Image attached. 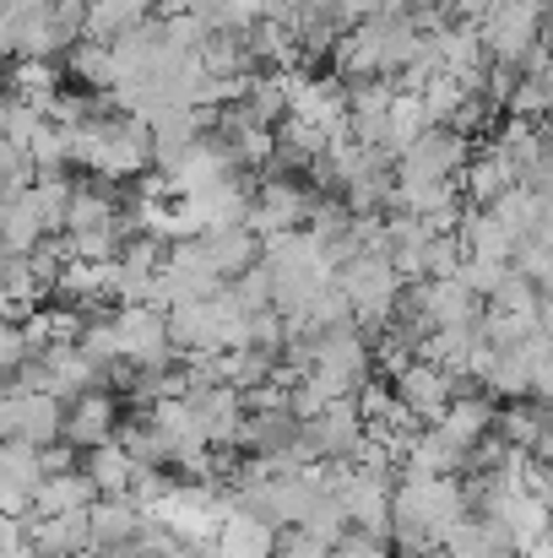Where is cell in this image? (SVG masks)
<instances>
[{
  "label": "cell",
  "instance_id": "cell-1",
  "mask_svg": "<svg viewBox=\"0 0 553 558\" xmlns=\"http://www.w3.org/2000/svg\"><path fill=\"white\" fill-rule=\"evenodd\" d=\"M120 396L109 390V385H93V390H82V396H71L65 401V445H76V450H93V445H104V439H115V428H120Z\"/></svg>",
  "mask_w": 553,
  "mask_h": 558
},
{
  "label": "cell",
  "instance_id": "cell-2",
  "mask_svg": "<svg viewBox=\"0 0 553 558\" xmlns=\"http://www.w3.org/2000/svg\"><path fill=\"white\" fill-rule=\"evenodd\" d=\"M304 434L315 439V450H321L326 461H348V456L359 450V439H364V412H359L353 396H342V401H332L321 417H310Z\"/></svg>",
  "mask_w": 553,
  "mask_h": 558
},
{
  "label": "cell",
  "instance_id": "cell-3",
  "mask_svg": "<svg viewBox=\"0 0 553 558\" xmlns=\"http://www.w3.org/2000/svg\"><path fill=\"white\" fill-rule=\"evenodd\" d=\"M27 537H33V558H76L93 548V526L87 510H65V515H27Z\"/></svg>",
  "mask_w": 553,
  "mask_h": 558
},
{
  "label": "cell",
  "instance_id": "cell-4",
  "mask_svg": "<svg viewBox=\"0 0 553 558\" xmlns=\"http://www.w3.org/2000/svg\"><path fill=\"white\" fill-rule=\"evenodd\" d=\"M11 412H16V434L33 445H55L65 434V396L49 390H11Z\"/></svg>",
  "mask_w": 553,
  "mask_h": 558
},
{
  "label": "cell",
  "instance_id": "cell-5",
  "mask_svg": "<svg viewBox=\"0 0 553 558\" xmlns=\"http://www.w3.org/2000/svg\"><path fill=\"white\" fill-rule=\"evenodd\" d=\"M87 526H93V548H125L142 532V510L131 505V494H98L87 505Z\"/></svg>",
  "mask_w": 553,
  "mask_h": 558
},
{
  "label": "cell",
  "instance_id": "cell-6",
  "mask_svg": "<svg viewBox=\"0 0 553 558\" xmlns=\"http://www.w3.org/2000/svg\"><path fill=\"white\" fill-rule=\"evenodd\" d=\"M494 417H500V401H494L489 390H461V396H450V407H445L440 428L472 450L478 439H489V434H494Z\"/></svg>",
  "mask_w": 553,
  "mask_h": 558
},
{
  "label": "cell",
  "instance_id": "cell-7",
  "mask_svg": "<svg viewBox=\"0 0 553 558\" xmlns=\"http://www.w3.org/2000/svg\"><path fill=\"white\" fill-rule=\"evenodd\" d=\"M93 499H98V483H93V477H87V466L76 461V466L49 472V477L38 483L33 510H38V515H65V510H87Z\"/></svg>",
  "mask_w": 553,
  "mask_h": 558
},
{
  "label": "cell",
  "instance_id": "cell-8",
  "mask_svg": "<svg viewBox=\"0 0 553 558\" xmlns=\"http://www.w3.org/2000/svg\"><path fill=\"white\" fill-rule=\"evenodd\" d=\"M272 548H277V526L250 510H233L217 526V558H272Z\"/></svg>",
  "mask_w": 553,
  "mask_h": 558
},
{
  "label": "cell",
  "instance_id": "cell-9",
  "mask_svg": "<svg viewBox=\"0 0 553 558\" xmlns=\"http://www.w3.org/2000/svg\"><path fill=\"white\" fill-rule=\"evenodd\" d=\"M82 466H87V477L98 483V494H131L136 461H131V450H125L120 439H104V445L82 450Z\"/></svg>",
  "mask_w": 553,
  "mask_h": 558
},
{
  "label": "cell",
  "instance_id": "cell-10",
  "mask_svg": "<svg viewBox=\"0 0 553 558\" xmlns=\"http://www.w3.org/2000/svg\"><path fill=\"white\" fill-rule=\"evenodd\" d=\"M543 423H549V407H543V401L532 407V396H516V401H505V407H500L494 434H500L505 445H516V450H532V445H538V434H543Z\"/></svg>",
  "mask_w": 553,
  "mask_h": 558
},
{
  "label": "cell",
  "instance_id": "cell-11",
  "mask_svg": "<svg viewBox=\"0 0 553 558\" xmlns=\"http://www.w3.org/2000/svg\"><path fill=\"white\" fill-rule=\"evenodd\" d=\"M516 180H521V174H516V158H510L505 147H494V153H483V158L467 163V190H472V201H494V195H505Z\"/></svg>",
  "mask_w": 553,
  "mask_h": 558
},
{
  "label": "cell",
  "instance_id": "cell-12",
  "mask_svg": "<svg viewBox=\"0 0 553 558\" xmlns=\"http://www.w3.org/2000/svg\"><path fill=\"white\" fill-rule=\"evenodd\" d=\"M44 445H33V439H22V434H11V439H0V477H11V483H22L27 494H38V483H44V456H38Z\"/></svg>",
  "mask_w": 553,
  "mask_h": 558
},
{
  "label": "cell",
  "instance_id": "cell-13",
  "mask_svg": "<svg viewBox=\"0 0 553 558\" xmlns=\"http://www.w3.org/2000/svg\"><path fill=\"white\" fill-rule=\"evenodd\" d=\"M65 65L76 71V82H82V87H115V82H120V65H115V49H109V44H98V38H87V44H76V49L65 54Z\"/></svg>",
  "mask_w": 553,
  "mask_h": 558
},
{
  "label": "cell",
  "instance_id": "cell-14",
  "mask_svg": "<svg viewBox=\"0 0 553 558\" xmlns=\"http://www.w3.org/2000/svg\"><path fill=\"white\" fill-rule=\"evenodd\" d=\"M115 222V201H104V190H71V206H65V233H82V228H109Z\"/></svg>",
  "mask_w": 553,
  "mask_h": 558
},
{
  "label": "cell",
  "instance_id": "cell-15",
  "mask_svg": "<svg viewBox=\"0 0 553 558\" xmlns=\"http://www.w3.org/2000/svg\"><path fill=\"white\" fill-rule=\"evenodd\" d=\"M0 558H33L27 515H0Z\"/></svg>",
  "mask_w": 553,
  "mask_h": 558
},
{
  "label": "cell",
  "instance_id": "cell-16",
  "mask_svg": "<svg viewBox=\"0 0 553 558\" xmlns=\"http://www.w3.org/2000/svg\"><path fill=\"white\" fill-rule=\"evenodd\" d=\"M22 359H27V337H22V326L0 320V374H11Z\"/></svg>",
  "mask_w": 553,
  "mask_h": 558
},
{
  "label": "cell",
  "instance_id": "cell-17",
  "mask_svg": "<svg viewBox=\"0 0 553 558\" xmlns=\"http://www.w3.org/2000/svg\"><path fill=\"white\" fill-rule=\"evenodd\" d=\"M0 515H33V494L11 477H0Z\"/></svg>",
  "mask_w": 553,
  "mask_h": 558
},
{
  "label": "cell",
  "instance_id": "cell-18",
  "mask_svg": "<svg viewBox=\"0 0 553 558\" xmlns=\"http://www.w3.org/2000/svg\"><path fill=\"white\" fill-rule=\"evenodd\" d=\"M516 558H553V526H549V532H538L532 543H521V548H516Z\"/></svg>",
  "mask_w": 553,
  "mask_h": 558
},
{
  "label": "cell",
  "instance_id": "cell-19",
  "mask_svg": "<svg viewBox=\"0 0 553 558\" xmlns=\"http://www.w3.org/2000/svg\"><path fill=\"white\" fill-rule=\"evenodd\" d=\"M532 456H538L543 466H549V461H553V417H549V423H543V434H538V445H532Z\"/></svg>",
  "mask_w": 553,
  "mask_h": 558
},
{
  "label": "cell",
  "instance_id": "cell-20",
  "mask_svg": "<svg viewBox=\"0 0 553 558\" xmlns=\"http://www.w3.org/2000/svg\"><path fill=\"white\" fill-rule=\"evenodd\" d=\"M5 390H11V379H5V374H0V396H5Z\"/></svg>",
  "mask_w": 553,
  "mask_h": 558
},
{
  "label": "cell",
  "instance_id": "cell-21",
  "mask_svg": "<svg viewBox=\"0 0 553 558\" xmlns=\"http://www.w3.org/2000/svg\"><path fill=\"white\" fill-rule=\"evenodd\" d=\"M549 494H553V461H549Z\"/></svg>",
  "mask_w": 553,
  "mask_h": 558
},
{
  "label": "cell",
  "instance_id": "cell-22",
  "mask_svg": "<svg viewBox=\"0 0 553 558\" xmlns=\"http://www.w3.org/2000/svg\"><path fill=\"white\" fill-rule=\"evenodd\" d=\"M543 407H549V417H553V396H549V401H543Z\"/></svg>",
  "mask_w": 553,
  "mask_h": 558
}]
</instances>
